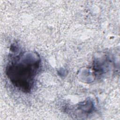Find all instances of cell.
Segmentation results:
<instances>
[{"mask_svg":"<svg viewBox=\"0 0 120 120\" xmlns=\"http://www.w3.org/2000/svg\"><path fill=\"white\" fill-rule=\"evenodd\" d=\"M18 49L16 45H11L6 74L15 87L23 92L29 93L39 71L41 59L37 52H33L21 51L18 53Z\"/></svg>","mask_w":120,"mask_h":120,"instance_id":"6da1fadb","label":"cell"},{"mask_svg":"<svg viewBox=\"0 0 120 120\" xmlns=\"http://www.w3.org/2000/svg\"><path fill=\"white\" fill-rule=\"evenodd\" d=\"M78 108L82 112H84V113H89L93 111L94 106L92 102L89 100L81 103V104L79 105Z\"/></svg>","mask_w":120,"mask_h":120,"instance_id":"7a4b0ae2","label":"cell"}]
</instances>
